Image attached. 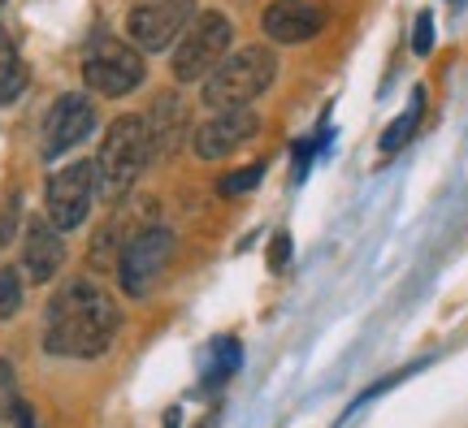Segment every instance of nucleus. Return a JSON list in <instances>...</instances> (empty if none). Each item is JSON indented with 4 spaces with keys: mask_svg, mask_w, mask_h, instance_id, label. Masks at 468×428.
<instances>
[{
    "mask_svg": "<svg viewBox=\"0 0 468 428\" xmlns=\"http://www.w3.org/2000/svg\"><path fill=\"white\" fill-rule=\"evenodd\" d=\"M122 312L117 303L91 281H69L48 303V329H44V350L61 360H96L117 338Z\"/></svg>",
    "mask_w": 468,
    "mask_h": 428,
    "instance_id": "obj_1",
    "label": "nucleus"
},
{
    "mask_svg": "<svg viewBox=\"0 0 468 428\" xmlns=\"http://www.w3.org/2000/svg\"><path fill=\"white\" fill-rule=\"evenodd\" d=\"M273 78H278V57H273V48H265V44L239 48L204 78V104H208L213 113L251 109V104L273 87Z\"/></svg>",
    "mask_w": 468,
    "mask_h": 428,
    "instance_id": "obj_2",
    "label": "nucleus"
},
{
    "mask_svg": "<svg viewBox=\"0 0 468 428\" xmlns=\"http://www.w3.org/2000/svg\"><path fill=\"white\" fill-rule=\"evenodd\" d=\"M152 161V143H148V126L144 117H117L113 126L104 130L101 156L91 161L96 165V195L101 199H122L131 191L139 173Z\"/></svg>",
    "mask_w": 468,
    "mask_h": 428,
    "instance_id": "obj_3",
    "label": "nucleus"
},
{
    "mask_svg": "<svg viewBox=\"0 0 468 428\" xmlns=\"http://www.w3.org/2000/svg\"><path fill=\"white\" fill-rule=\"evenodd\" d=\"M230 44H234V22L218 9H208V14H196V22L183 31L178 39V48H174V78L178 83H200L208 78L213 69L230 57Z\"/></svg>",
    "mask_w": 468,
    "mask_h": 428,
    "instance_id": "obj_4",
    "label": "nucleus"
},
{
    "mask_svg": "<svg viewBox=\"0 0 468 428\" xmlns=\"http://www.w3.org/2000/svg\"><path fill=\"white\" fill-rule=\"evenodd\" d=\"M144 57L134 44H122V39H96L83 57V83L87 91H101V96L117 99L131 96L134 87L144 83Z\"/></svg>",
    "mask_w": 468,
    "mask_h": 428,
    "instance_id": "obj_5",
    "label": "nucleus"
},
{
    "mask_svg": "<svg viewBox=\"0 0 468 428\" xmlns=\"http://www.w3.org/2000/svg\"><path fill=\"white\" fill-rule=\"evenodd\" d=\"M169 256H174V230L165 225H144L126 247L117 251V281L131 298H144L165 273Z\"/></svg>",
    "mask_w": 468,
    "mask_h": 428,
    "instance_id": "obj_6",
    "label": "nucleus"
},
{
    "mask_svg": "<svg viewBox=\"0 0 468 428\" xmlns=\"http://www.w3.org/2000/svg\"><path fill=\"white\" fill-rule=\"evenodd\" d=\"M196 14H200L196 0H139L126 17V31L139 52H165L174 39H183Z\"/></svg>",
    "mask_w": 468,
    "mask_h": 428,
    "instance_id": "obj_7",
    "label": "nucleus"
},
{
    "mask_svg": "<svg viewBox=\"0 0 468 428\" xmlns=\"http://www.w3.org/2000/svg\"><path fill=\"white\" fill-rule=\"evenodd\" d=\"M44 204H48V225L57 234L79 230L91 213V199H96V165L91 161H74V165L57 169L48 178V191H44Z\"/></svg>",
    "mask_w": 468,
    "mask_h": 428,
    "instance_id": "obj_8",
    "label": "nucleus"
},
{
    "mask_svg": "<svg viewBox=\"0 0 468 428\" xmlns=\"http://www.w3.org/2000/svg\"><path fill=\"white\" fill-rule=\"evenodd\" d=\"M91 126H96V104L83 91H66L44 117V161H57L69 148H79Z\"/></svg>",
    "mask_w": 468,
    "mask_h": 428,
    "instance_id": "obj_9",
    "label": "nucleus"
},
{
    "mask_svg": "<svg viewBox=\"0 0 468 428\" xmlns=\"http://www.w3.org/2000/svg\"><path fill=\"white\" fill-rule=\"evenodd\" d=\"M325 22H330V9L321 0H273L261 14V31L273 44H308L325 31Z\"/></svg>",
    "mask_w": 468,
    "mask_h": 428,
    "instance_id": "obj_10",
    "label": "nucleus"
},
{
    "mask_svg": "<svg viewBox=\"0 0 468 428\" xmlns=\"http://www.w3.org/2000/svg\"><path fill=\"white\" fill-rule=\"evenodd\" d=\"M256 130H261V117L251 109H226V113H213L208 121H200L196 134H191V143H196V151L204 161H221V156L239 151L243 143H251Z\"/></svg>",
    "mask_w": 468,
    "mask_h": 428,
    "instance_id": "obj_11",
    "label": "nucleus"
},
{
    "mask_svg": "<svg viewBox=\"0 0 468 428\" xmlns=\"http://www.w3.org/2000/svg\"><path fill=\"white\" fill-rule=\"evenodd\" d=\"M22 264H27V277L39 281V286L57 277V268L66 264V243H61V234L52 230L48 221H31V225H27Z\"/></svg>",
    "mask_w": 468,
    "mask_h": 428,
    "instance_id": "obj_12",
    "label": "nucleus"
},
{
    "mask_svg": "<svg viewBox=\"0 0 468 428\" xmlns=\"http://www.w3.org/2000/svg\"><path fill=\"white\" fill-rule=\"evenodd\" d=\"M148 126V143H152V156H174L183 148V134H186V104L178 96H161L152 104V113L144 117Z\"/></svg>",
    "mask_w": 468,
    "mask_h": 428,
    "instance_id": "obj_13",
    "label": "nucleus"
},
{
    "mask_svg": "<svg viewBox=\"0 0 468 428\" xmlns=\"http://www.w3.org/2000/svg\"><path fill=\"white\" fill-rule=\"evenodd\" d=\"M27 61H22V52H17L14 35L0 26V109H9L22 91H27Z\"/></svg>",
    "mask_w": 468,
    "mask_h": 428,
    "instance_id": "obj_14",
    "label": "nucleus"
},
{
    "mask_svg": "<svg viewBox=\"0 0 468 428\" xmlns=\"http://www.w3.org/2000/svg\"><path fill=\"white\" fill-rule=\"evenodd\" d=\"M239 360H243V346L234 338H218L208 346V360H204V390H218L221 381H230L239 372Z\"/></svg>",
    "mask_w": 468,
    "mask_h": 428,
    "instance_id": "obj_15",
    "label": "nucleus"
},
{
    "mask_svg": "<svg viewBox=\"0 0 468 428\" xmlns=\"http://www.w3.org/2000/svg\"><path fill=\"white\" fill-rule=\"evenodd\" d=\"M420 113H425V91H420V87H417V96H412V104H408V113H399V117H395V121H390V130L382 134V143H378V148H382L386 156H390V151H399L403 143H408V139L417 134V126H420Z\"/></svg>",
    "mask_w": 468,
    "mask_h": 428,
    "instance_id": "obj_16",
    "label": "nucleus"
},
{
    "mask_svg": "<svg viewBox=\"0 0 468 428\" xmlns=\"http://www.w3.org/2000/svg\"><path fill=\"white\" fill-rule=\"evenodd\" d=\"M261 178H265V161H256V165H248V169H230V173H221L218 191L221 195H248Z\"/></svg>",
    "mask_w": 468,
    "mask_h": 428,
    "instance_id": "obj_17",
    "label": "nucleus"
},
{
    "mask_svg": "<svg viewBox=\"0 0 468 428\" xmlns=\"http://www.w3.org/2000/svg\"><path fill=\"white\" fill-rule=\"evenodd\" d=\"M22 308V273L17 268H0V320Z\"/></svg>",
    "mask_w": 468,
    "mask_h": 428,
    "instance_id": "obj_18",
    "label": "nucleus"
},
{
    "mask_svg": "<svg viewBox=\"0 0 468 428\" xmlns=\"http://www.w3.org/2000/svg\"><path fill=\"white\" fill-rule=\"evenodd\" d=\"M17 402V377H14V363L0 360V424L9 420V412H14Z\"/></svg>",
    "mask_w": 468,
    "mask_h": 428,
    "instance_id": "obj_19",
    "label": "nucleus"
},
{
    "mask_svg": "<svg viewBox=\"0 0 468 428\" xmlns=\"http://www.w3.org/2000/svg\"><path fill=\"white\" fill-rule=\"evenodd\" d=\"M286 264H291V234L278 230L273 234V243H269V268H273V273H282Z\"/></svg>",
    "mask_w": 468,
    "mask_h": 428,
    "instance_id": "obj_20",
    "label": "nucleus"
},
{
    "mask_svg": "<svg viewBox=\"0 0 468 428\" xmlns=\"http://www.w3.org/2000/svg\"><path fill=\"white\" fill-rule=\"evenodd\" d=\"M434 48V14H420L417 17V31H412V52L425 57V52Z\"/></svg>",
    "mask_w": 468,
    "mask_h": 428,
    "instance_id": "obj_21",
    "label": "nucleus"
},
{
    "mask_svg": "<svg viewBox=\"0 0 468 428\" xmlns=\"http://www.w3.org/2000/svg\"><path fill=\"white\" fill-rule=\"evenodd\" d=\"M9 420H14V428H39V424H35L31 402H27V398H17V402H14V412H9Z\"/></svg>",
    "mask_w": 468,
    "mask_h": 428,
    "instance_id": "obj_22",
    "label": "nucleus"
},
{
    "mask_svg": "<svg viewBox=\"0 0 468 428\" xmlns=\"http://www.w3.org/2000/svg\"><path fill=\"white\" fill-rule=\"evenodd\" d=\"M14 216H17V195H9V204H5V213H0V243L14 234Z\"/></svg>",
    "mask_w": 468,
    "mask_h": 428,
    "instance_id": "obj_23",
    "label": "nucleus"
},
{
    "mask_svg": "<svg viewBox=\"0 0 468 428\" xmlns=\"http://www.w3.org/2000/svg\"><path fill=\"white\" fill-rule=\"evenodd\" d=\"M308 156H313V143H295V178L308 173Z\"/></svg>",
    "mask_w": 468,
    "mask_h": 428,
    "instance_id": "obj_24",
    "label": "nucleus"
},
{
    "mask_svg": "<svg viewBox=\"0 0 468 428\" xmlns=\"http://www.w3.org/2000/svg\"><path fill=\"white\" fill-rule=\"evenodd\" d=\"M452 5H464V0H452Z\"/></svg>",
    "mask_w": 468,
    "mask_h": 428,
    "instance_id": "obj_25",
    "label": "nucleus"
},
{
    "mask_svg": "<svg viewBox=\"0 0 468 428\" xmlns=\"http://www.w3.org/2000/svg\"><path fill=\"white\" fill-rule=\"evenodd\" d=\"M0 5H5V0H0Z\"/></svg>",
    "mask_w": 468,
    "mask_h": 428,
    "instance_id": "obj_26",
    "label": "nucleus"
}]
</instances>
